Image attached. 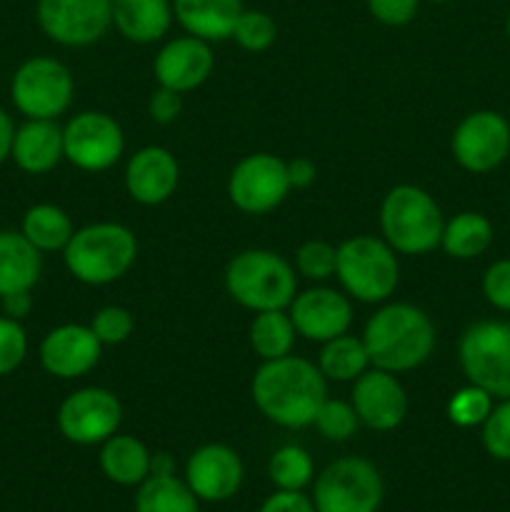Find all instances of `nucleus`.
<instances>
[{
    "mask_svg": "<svg viewBox=\"0 0 510 512\" xmlns=\"http://www.w3.org/2000/svg\"><path fill=\"white\" fill-rule=\"evenodd\" d=\"M250 393L260 413L280 428L313 425L320 405L328 398L325 375L318 365L295 355L263 360L253 375Z\"/></svg>",
    "mask_w": 510,
    "mask_h": 512,
    "instance_id": "1",
    "label": "nucleus"
},
{
    "mask_svg": "<svg viewBox=\"0 0 510 512\" xmlns=\"http://www.w3.org/2000/svg\"><path fill=\"white\" fill-rule=\"evenodd\" d=\"M363 343L373 368L405 373L430 358L435 348V325L415 305L390 303L370 315Z\"/></svg>",
    "mask_w": 510,
    "mask_h": 512,
    "instance_id": "2",
    "label": "nucleus"
},
{
    "mask_svg": "<svg viewBox=\"0 0 510 512\" xmlns=\"http://www.w3.org/2000/svg\"><path fill=\"white\" fill-rule=\"evenodd\" d=\"M65 268L85 285H110L123 278L138 258L133 230L120 223H93L75 230L63 250Z\"/></svg>",
    "mask_w": 510,
    "mask_h": 512,
    "instance_id": "3",
    "label": "nucleus"
},
{
    "mask_svg": "<svg viewBox=\"0 0 510 512\" xmlns=\"http://www.w3.org/2000/svg\"><path fill=\"white\" fill-rule=\"evenodd\" d=\"M225 288L230 298L253 313L290 308L298 295L295 270L273 250H243L225 268Z\"/></svg>",
    "mask_w": 510,
    "mask_h": 512,
    "instance_id": "4",
    "label": "nucleus"
},
{
    "mask_svg": "<svg viewBox=\"0 0 510 512\" xmlns=\"http://www.w3.org/2000/svg\"><path fill=\"white\" fill-rule=\"evenodd\" d=\"M385 243L403 255H425L443 238L445 220L433 195L418 185H395L380 205Z\"/></svg>",
    "mask_w": 510,
    "mask_h": 512,
    "instance_id": "5",
    "label": "nucleus"
},
{
    "mask_svg": "<svg viewBox=\"0 0 510 512\" xmlns=\"http://www.w3.org/2000/svg\"><path fill=\"white\" fill-rule=\"evenodd\" d=\"M335 275L350 298L370 305L385 303L398 288V255L385 240L355 235L338 245Z\"/></svg>",
    "mask_w": 510,
    "mask_h": 512,
    "instance_id": "6",
    "label": "nucleus"
},
{
    "mask_svg": "<svg viewBox=\"0 0 510 512\" xmlns=\"http://www.w3.org/2000/svg\"><path fill=\"white\" fill-rule=\"evenodd\" d=\"M75 83L60 60L35 55L18 65L10 80L13 105L30 120H55L73 103Z\"/></svg>",
    "mask_w": 510,
    "mask_h": 512,
    "instance_id": "7",
    "label": "nucleus"
},
{
    "mask_svg": "<svg viewBox=\"0 0 510 512\" xmlns=\"http://www.w3.org/2000/svg\"><path fill=\"white\" fill-rule=\"evenodd\" d=\"M465 378L493 398H510V323L480 320L470 325L458 345Z\"/></svg>",
    "mask_w": 510,
    "mask_h": 512,
    "instance_id": "8",
    "label": "nucleus"
},
{
    "mask_svg": "<svg viewBox=\"0 0 510 512\" xmlns=\"http://www.w3.org/2000/svg\"><path fill=\"white\" fill-rule=\"evenodd\" d=\"M383 478L365 458H340L315 480L313 505L318 512H378Z\"/></svg>",
    "mask_w": 510,
    "mask_h": 512,
    "instance_id": "9",
    "label": "nucleus"
},
{
    "mask_svg": "<svg viewBox=\"0 0 510 512\" xmlns=\"http://www.w3.org/2000/svg\"><path fill=\"white\" fill-rule=\"evenodd\" d=\"M35 20L53 43L85 48L113 25V0H38Z\"/></svg>",
    "mask_w": 510,
    "mask_h": 512,
    "instance_id": "10",
    "label": "nucleus"
},
{
    "mask_svg": "<svg viewBox=\"0 0 510 512\" xmlns=\"http://www.w3.org/2000/svg\"><path fill=\"white\" fill-rule=\"evenodd\" d=\"M288 163L278 155H245L228 178V198L248 215H265L278 208L290 193Z\"/></svg>",
    "mask_w": 510,
    "mask_h": 512,
    "instance_id": "11",
    "label": "nucleus"
},
{
    "mask_svg": "<svg viewBox=\"0 0 510 512\" xmlns=\"http://www.w3.org/2000/svg\"><path fill=\"white\" fill-rule=\"evenodd\" d=\"M65 160L85 173H103L113 168L125 150L123 128L100 110H85L70 118L63 128Z\"/></svg>",
    "mask_w": 510,
    "mask_h": 512,
    "instance_id": "12",
    "label": "nucleus"
},
{
    "mask_svg": "<svg viewBox=\"0 0 510 512\" xmlns=\"http://www.w3.org/2000/svg\"><path fill=\"white\" fill-rule=\"evenodd\" d=\"M123 405L118 395L105 388H80L58 408V430L75 445H103L118 433Z\"/></svg>",
    "mask_w": 510,
    "mask_h": 512,
    "instance_id": "13",
    "label": "nucleus"
},
{
    "mask_svg": "<svg viewBox=\"0 0 510 512\" xmlns=\"http://www.w3.org/2000/svg\"><path fill=\"white\" fill-rule=\"evenodd\" d=\"M453 158L468 173H490L510 153V125L495 110L465 115L453 133Z\"/></svg>",
    "mask_w": 510,
    "mask_h": 512,
    "instance_id": "14",
    "label": "nucleus"
},
{
    "mask_svg": "<svg viewBox=\"0 0 510 512\" xmlns=\"http://www.w3.org/2000/svg\"><path fill=\"white\" fill-rule=\"evenodd\" d=\"M353 408L360 425L370 430H395L408 413V395L395 373L380 368H368L358 380H353Z\"/></svg>",
    "mask_w": 510,
    "mask_h": 512,
    "instance_id": "15",
    "label": "nucleus"
},
{
    "mask_svg": "<svg viewBox=\"0 0 510 512\" xmlns=\"http://www.w3.org/2000/svg\"><path fill=\"white\" fill-rule=\"evenodd\" d=\"M103 343L95 338L90 325H58L40 343V365L48 375L60 380H75L88 375L98 365Z\"/></svg>",
    "mask_w": 510,
    "mask_h": 512,
    "instance_id": "16",
    "label": "nucleus"
},
{
    "mask_svg": "<svg viewBox=\"0 0 510 512\" xmlns=\"http://www.w3.org/2000/svg\"><path fill=\"white\" fill-rule=\"evenodd\" d=\"M290 320L298 335L310 343H328L348 333L353 323V308L343 293L333 288L303 290L290 303Z\"/></svg>",
    "mask_w": 510,
    "mask_h": 512,
    "instance_id": "17",
    "label": "nucleus"
},
{
    "mask_svg": "<svg viewBox=\"0 0 510 512\" xmlns=\"http://www.w3.org/2000/svg\"><path fill=\"white\" fill-rule=\"evenodd\" d=\"M185 483L198 500L223 503L243 485V463L233 448L220 443L195 450L185 465Z\"/></svg>",
    "mask_w": 510,
    "mask_h": 512,
    "instance_id": "18",
    "label": "nucleus"
},
{
    "mask_svg": "<svg viewBox=\"0 0 510 512\" xmlns=\"http://www.w3.org/2000/svg\"><path fill=\"white\" fill-rule=\"evenodd\" d=\"M213 65L215 58L210 43L195 35H183V38L168 40L160 48V53L155 55L153 73L158 85L183 95L200 88L213 73Z\"/></svg>",
    "mask_w": 510,
    "mask_h": 512,
    "instance_id": "19",
    "label": "nucleus"
},
{
    "mask_svg": "<svg viewBox=\"0 0 510 512\" xmlns=\"http://www.w3.org/2000/svg\"><path fill=\"white\" fill-rule=\"evenodd\" d=\"M178 180V160L160 145L140 148L125 165V190L140 205L165 203L178 188Z\"/></svg>",
    "mask_w": 510,
    "mask_h": 512,
    "instance_id": "20",
    "label": "nucleus"
},
{
    "mask_svg": "<svg viewBox=\"0 0 510 512\" xmlns=\"http://www.w3.org/2000/svg\"><path fill=\"white\" fill-rule=\"evenodd\" d=\"M10 158L23 173H50L65 158L63 128L55 120H25L15 128Z\"/></svg>",
    "mask_w": 510,
    "mask_h": 512,
    "instance_id": "21",
    "label": "nucleus"
},
{
    "mask_svg": "<svg viewBox=\"0 0 510 512\" xmlns=\"http://www.w3.org/2000/svg\"><path fill=\"white\" fill-rule=\"evenodd\" d=\"M243 10V0H173L175 20L183 25L185 33L205 43L233 38Z\"/></svg>",
    "mask_w": 510,
    "mask_h": 512,
    "instance_id": "22",
    "label": "nucleus"
},
{
    "mask_svg": "<svg viewBox=\"0 0 510 512\" xmlns=\"http://www.w3.org/2000/svg\"><path fill=\"white\" fill-rule=\"evenodd\" d=\"M173 18L170 0H113V25L130 43H155L168 33Z\"/></svg>",
    "mask_w": 510,
    "mask_h": 512,
    "instance_id": "23",
    "label": "nucleus"
},
{
    "mask_svg": "<svg viewBox=\"0 0 510 512\" xmlns=\"http://www.w3.org/2000/svg\"><path fill=\"white\" fill-rule=\"evenodd\" d=\"M43 270V255L23 233H0V298L33 290Z\"/></svg>",
    "mask_w": 510,
    "mask_h": 512,
    "instance_id": "24",
    "label": "nucleus"
},
{
    "mask_svg": "<svg viewBox=\"0 0 510 512\" xmlns=\"http://www.w3.org/2000/svg\"><path fill=\"white\" fill-rule=\"evenodd\" d=\"M100 468L115 485H140L150 475V453L133 435H110L100 450Z\"/></svg>",
    "mask_w": 510,
    "mask_h": 512,
    "instance_id": "25",
    "label": "nucleus"
},
{
    "mask_svg": "<svg viewBox=\"0 0 510 512\" xmlns=\"http://www.w3.org/2000/svg\"><path fill=\"white\" fill-rule=\"evenodd\" d=\"M20 233L40 253H55V250H65V245L73 238L75 228L73 220L68 218V213L63 208L50 203H38L25 210Z\"/></svg>",
    "mask_w": 510,
    "mask_h": 512,
    "instance_id": "26",
    "label": "nucleus"
},
{
    "mask_svg": "<svg viewBox=\"0 0 510 512\" xmlns=\"http://www.w3.org/2000/svg\"><path fill=\"white\" fill-rule=\"evenodd\" d=\"M493 243V225L485 215L465 210L448 220L440 238V248L455 260H473L483 255Z\"/></svg>",
    "mask_w": 510,
    "mask_h": 512,
    "instance_id": "27",
    "label": "nucleus"
},
{
    "mask_svg": "<svg viewBox=\"0 0 510 512\" xmlns=\"http://www.w3.org/2000/svg\"><path fill=\"white\" fill-rule=\"evenodd\" d=\"M318 368L325 375V380L353 383V380H358L373 365H370L363 338L343 333L338 338L323 343V350L318 355Z\"/></svg>",
    "mask_w": 510,
    "mask_h": 512,
    "instance_id": "28",
    "label": "nucleus"
},
{
    "mask_svg": "<svg viewBox=\"0 0 510 512\" xmlns=\"http://www.w3.org/2000/svg\"><path fill=\"white\" fill-rule=\"evenodd\" d=\"M135 512H198V498L175 475H148L138 485Z\"/></svg>",
    "mask_w": 510,
    "mask_h": 512,
    "instance_id": "29",
    "label": "nucleus"
},
{
    "mask_svg": "<svg viewBox=\"0 0 510 512\" xmlns=\"http://www.w3.org/2000/svg\"><path fill=\"white\" fill-rule=\"evenodd\" d=\"M295 330L290 313L285 310H263L255 313L250 323V348L263 360H278L290 355L295 345Z\"/></svg>",
    "mask_w": 510,
    "mask_h": 512,
    "instance_id": "30",
    "label": "nucleus"
},
{
    "mask_svg": "<svg viewBox=\"0 0 510 512\" xmlns=\"http://www.w3.org/2000/svg\"><path fill=\"white\" fill-rule=\"evenodd\" d=\"M313 473V458L300 445H283L268 465V475L278 490H303L313 480Z\"/></svg>",
    "mask_w": 510,
    "mask_h": 512,
    "instance_id": "31",
    "label": "nucleus"
},
{
    "mask_svg": "<svg viewBox=\"0 0 510 512\" xmlns=\"http://www.w3.org/2000/svg\"><path fill=\"white\" fill-rule=\"evenodd\" d=\"M493 410V395L488 390L470 383L468 388H460L448 403V418L458 428H478Z\"/></svg>",
    "mask_w": 510,
    "mask_h": 512,
    "instance_id": "32",
    "label": "nucleus"
},
{
    "mask_svg": "<svg viewBox=\"0 0 510 512\" xmlns=\"http://www.w3.org/2000/svg\"><path fill=\"white\" fill-rule=\"evenodd\" d=\"M278 38V25L265 10H243L235 23L233 40L248 53H263Z\"/></svg>",
    "mask_w": 510,
    "mask_h": 512,
    "instance_id": "33",
    "label": "nucleus"
},
{
    "mask_svg": "<svg viewBox=\"0 0 510 512\" xmlns=\"http://www.w3.org/2000/svg\"><path fill=\"white\" fill-rule=\"evenodd\" d=\"M313 425L318 428V433L325 440H333V443H345L355 435L360 420L355 413L353 403H343V400H323L318 415H315Z\"/></svg>",
    "mask_w": 510,
    "mask_h": 512,
    "instance_id": "34",
    "label": "nucleus"
},
{
    "mask_svg": "<svg viewBox=\"0 0 510 512\" xmlns=\"http://www.w3.org/2000/svg\"><path fill=\"white\" fill-rule=\"evenodd\" d=\"M295 265L298 273L308 280H328L335 275L338 268V248L325 240H308L300 245L298 255H295Z\"/></svg>",
    "mask_w": 510,
    "mask_h": 512,
    "instance_id": "35",
    "label": "nucleus"
},
{
    "mask_svg": "<svg viewBox=\"0 0 510 512\" xmlns=\"http://www.w3.org/2000/svg\"><path fill=\"white\" fill-rule=\"evenodd\" d=\"M90 330H93L95 338L103 345H120L133 335V313H130L128 308H120V305L100 308L98 313L93 315V320H90Z\"/></svg>",
    "mask_w": 510,
    "mask_h": 512,
    "instance_id": "36",
    "label": "nucleus"
},
{
    "mask_svg": "<svg viewBox=\"0 0 510 512\" xmlns=\"http://www.w3.org/2000/svg\"><path fill=\"white\" fill-rule=\"evenodd\" d=\"M28 355V335L20 320L0 315V378L15 373Z\"/></svg>",
    "mask_w": 510,
    "mask_h": 512,
    "instance_id": "37",
    "label": "nucleus"
},
{
    "mask_svg": "<svg viewBox=\"0 0 510 512\" xmlns=\"http://www.w3.org/2000/svg\"><path fill=\"white\" fill-rule=\"evenodd\" d=\"M483 445L495 460H510V398H505L485 418Z\"/></svg>",
    "mask_w": 510,
    "mask_h": 512,
    "instance_id": "38",
    "label": "nucleus"
},
{
    "mask_svg": "<svg viewBox=\"0 0 510 512\" xmlns=\"http://www.w3.org/2000/svg\"><path fill=\"white\" fill-rule=\"evenodd\" d=\"M365 5L378 23L390 25V28H403L413 23L420 10V0H365Z\"/></svg>",
    "mask_w": 510,
    "mask_h": 512,
    "instance_id": "39",
    "label": "nucleus"
},
{
    "mask_svg": "<svg viewBox=\"0 0 510 512\" xmlns=\"http://www.w3.org/2000/svg\"><path fill=\"white\" fill-rule=\"evenodd\" d=\"M483 295L493 308L510 313V260H498L485 270Z\"/></svg>",
    "mask_w": 510,
    "mask_h": 512,
    "instance_id": "40",
    "label": "nucleus"
},
{
    "mask_svg": "<svg viewBox=\"0 0 510 512\" xmlns=\"http://www.w3.org/2000/svg\"><path fill=\"white\" fill-rule=\"evenodd\" d=\"M148 113L155 123H173V120H178L180 113H183V95L158 85V90H153V95H150L148 100Z\"/></svg>",
    "mask_w": 510,
    "mask_h": 512,
    "instance_id": "41",
    "label": "nucleus"
},
{
    "mask_svg": "<svg viewBox=\"0 0 510 512\" xmlns=\"http://www.w3.org/2000/svg\"><path fill=\"white\" fill-rule=\"evenodd\" d=\"M260 512H318L303 490H278L263 503Z\"/></svg>",
    "mask_w": 510,
    "mask_h": 512,
    "instance_id": "42",
    "label": "nucleus"
},
{
    "mask_svg": "<svg viewBox=\"0 0 510 512\" xmlns=\"http://www.w3.org/2000/svg\"><path fill=\"white\" fill-rule=\"evenodd\" d=\"M318 168L310 158H295L288 163V180L293 190H305L315 183Z\"/></svg>",
    "mask_w": 510,
    "mask_h": 512,
    "instance_id": "43",
    "label": "nucleus"
},
{
    "mask_svg": "<svg viewBox=\"0 0 510 512\" xmlns=\"http://www.w3.org/2000/svg\"><path fill=\"white\" fill-rule=\"evenodd\" d=\"M0 305H3V315H8L13 320H23L33 310V298H30V290H23V293L3 295Z\"/></svg>",
    "mask_w": 510,
    "mask_h": 512,
    "instance_id": "44",
    "label": "nucleus"
},
{
    "mask_svg": "<svg viewBox=\"0 0 510 512\" xmlns=\"http://www.w3.org/2000/svg\"><path fill=\"white\" fill-rule=\"evenodd\" d=\"M13 135L15 123L3 108H0V165L10 158V148H13Z\"/></svg>",
    "mask_w": 510,
    "mask_h": 512,
    "instance_id": "45",
    "label": "nucleus"
},
{
    "mask_svg": "<svg viewBox=\"0 0 510 512\" xmlns=\"http://www.w3.org/2000/svg\"><path fill=\"white\" fill-rule=\"evenodd\" d=\"M150 475H175V460L170 453L150 455Z\"/></svg>",
    "mask_w": 510,
    "mask_h": 512,
    "instance_id": "46",
    "label": "nucleus"
},
{
    "mask_svg": "<svg viewBox=\"0 0 510 512\" xmlns=\"http://www.w3.org/2000/svg\"><path fill=\"white\" fill-rule=\"evenodd\" d=\"M505 33H508V40H510V15H508V23H505Z\"/></svg>",
    "mask_w": 510,
    "mask_h": 512,
    "instance_id": "47",
    "label": "nucleus"
},
{
    "mask_svg": "<svg viewBox=\"0 0 510 512\" xmlns=\"http://www.w3.org/2000/svg\"><path fill=\"white\" fill-rule=\"evenodd\" d=\"M428 3H453V0H428Z\"/></svg>",
    "mask_w": 510,
    "mask_h": 512,
    "instance_id": "48",
    "label": "nucleus"
}]
</instances>
